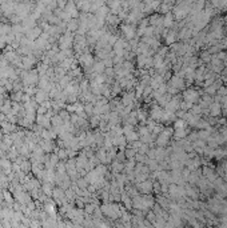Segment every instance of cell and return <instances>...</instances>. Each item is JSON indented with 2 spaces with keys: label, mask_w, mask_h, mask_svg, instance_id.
Returning a JSON list of instances; mask_svg holds the SVG:
<instances>
[{
  "label": "cell",
  "mask_w": 227,
  "mask_h": 228,
  "mask_svg": "<svg viewBox=\"0 0 227 228\" xmlns=\"http://www.w3.org/2000/svg\"><path fill=\"white\" fill-rule=\"evenodd\" d=\"M34 63H35V59L32 57V56H25V57H23V65H24L25 68L30 69L32 65H34Z\"/></svg>",
  "instance_id": "obj_7"
},
{
  "label": "cell",
  "mask_w": 227,
  "mask_h": 228,
  "mask_svg": "<svg viewBox=\"0 0 227 228\" xmlns=\"http://www.w3.org/2000/svg\"><path fill=\"white\" fill-rule=\"evenodd\" d=\"M35 97H36V101L38 103H43L44 100H47V97H48V95H47V92L43 88H40V90L36 92V95H35Z\"/></svg>",
  "instance_id": "obj_4"
},
{
  "label": "cell",
  "mask_w": 227,
  "mask_h": 228,
  "mask_svg": "<svg viewBox=\"0 0 227 228\" xmlns=\"http://www.w3.org/2000/svg\"><path fill=\"white\" fill-rule=\"evenodd\" d=\"M187 136V131H186L184 127L182 128H175V138L177 139H183Z\"/></svg>",
  "instance_id": "obj_6"
},
{
  "label": "cell",
  "mask_w": 227,
  "mask_h": 228,
  "mask_svg": "<svg viewBox=\"0 0 227 228\" xmlns=\"http://www.w3.org/2000/svg\"><path fill=\"white\" fill-rule=\"evenodd\" d=\"M123 32H126V36H127L128 39L132 38L134 34H135L134 28H132V27H128V25H124V27H123Z\"/></svg>",
  "instance_id": "obj_9"
},
{
  "label": "cell",
  "mask_w": 227,
  "mask_h": 228,
  "mask_svg": "<svg viewBox=\"0 0 227 228\" xmlns=\"http://www.w3.org/2000/svg\"><path fill=\"white\" fill-rule=\"evenodd\" d=\"M163 111H164V109H162V107H154L152 111H151L152 119L160 120V117H162V115H163Z\"/></svg>",
  "instance_id": "obj_5"
},
{
  "label": "cell",
  "mask_w": 227,
  "mask_h": 228,
  "mask_svg": "<svg viewBox=\"0 0 227 228\" xmlns=\"http://www.w3.org/2000/svg\"><path fill=\"white\" fill-rule=\"evenodd\" d=\"M80 61H82L84 65H91L92 64V57H91L90 55H84V56H82V59H80Z\"/></svg>",
  "instance_id": "obj_10"
},
{
  "label": "cell",
  "mask_w": 227,
  "mask_h": 228,
  "mask_svg": "<svg viewBox=\"0 0 227 228\" xmlns=\"http://www.w3.org/2000/svg\"><path fill=\"white\" fill-rule=\"evenodd\" d=\"M139 189H140L142 192H150V191L152 189L151 182H144V183H142V184L139 186Z\"/></svg>",
  "instance_id": "obj_8"
},
{
  "label": "cell",
  "mask_w": 227,
  "mask_h": 228,
  "mask_svg": "<svg viewBox=\"0 0 227 228\" xmlns=\"http://www.w3.org/2000/svg\"><path fill=\"white\" fill-rule=\"evenodd\" d=\"M221 109H222V107H221V103H219V101L211 103V105H210V115L212 117L219 116V115H221Z\"/></svg>",
  "instance_id": "obj_2"
},
{
  "label": "cell",
  "mask_w": 227,
  "mask_h": 228,
  "mask_svg": "<svg viewBox=\"0 0 227 228\" xmlns=\"http://www.w3.org/2000/svg\"><path fill=\"white\" fill-rule=\"evenodd\" d=\"M69 163H71V168H76L75 165H74V161H69ZM65 168H69V164H67V165H65Z\"/></svg>",
  "instance_id": "obj_12"
},
{
  "label": "cell",
  "mask_w": 227,
  "mask_h": 228,
  "mask_svg": "<svg viewBox=\"0 0 227 228\" xmlns=\"http://www.w3.org/2000/svg\"><path fill=\"white\" fill-rule=\"evenodd\" d=\"M171 87L175 88V90H182L184 87V82H183L182 76H174L171 79Z\"/></svg>",
  "instance_id": "obj_3"
},
{
  "label": "cell",
  "mask_w": 227,
  "mask_h": 228,
  "mask_svg": "<svg viewBox=\"0 0 227 228\" xmlns=\"http://www.w3.org/2000/svg\"><path fill=\"white\" fill-rule=\"evenodd\" d=\"M183 97H184V101H187V103H196V101H199V92L195 90H187V91H184V94H183Z\"/></svg>",
  "instance_id": "obj_1"
},
{
  "label": "cell",
  "mask_w": 227,
  "mask_h": 228,
  "mask_svg": "<svg viewBox=\"0 0 227 228\" xmlns=\"http://www.w3.org/2000/svg\"><path fill=\"white\" fill-rule=\"evenodd\" d=\"M0 165H2L3 168H8L11 167V163H9V160H7V159H3V160H0Z\"/></svg>",
  "instance_id": "obj_11"
}]
</instances>
